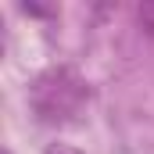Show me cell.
<instances>
[{"label":"cell","instance_id":"1","mask_svg":"<svg viewBox=\"0 0 154 154\" xmlns=\"http://www.w3.org/2000/svg\"><path fill=\"white\" fill-rule=\"evenodd\" d=\"M86 97H90L86 82H82L79 72L68 68V65H61V68H47V72L32 82V90H29V104H32V111H36L43 122H50V125H57V122H72V118L82 111Z\"/></svg>","mask_w":154,"mask_h":154},{"label":"cell","instance_id":"2","mask_svg":"<svg viewBox=\"0 0 154 154\" xmlns=\"http://www.w3.org/2000/svg\"><path fill=\"white\" fill-rule=\"evenodd\" d=\"M140 22H143V29L154 32V0L151 4H140Z\"/></svg>","mask_w":154,"mask_h":154},{"label":"cell","instance_id":"3","mask_svg":"<svg viewBox=\"0 0 154 154\" xmlns=\"http://www.w3.org/2000/svg\"><path fill=\"white\" fill-rule=\"evenodd\" d=\"M43 154H82V151H75V147H68V143H50Z\"/></svg>","mask_w":154,"mask_h":154}]
</instances>
